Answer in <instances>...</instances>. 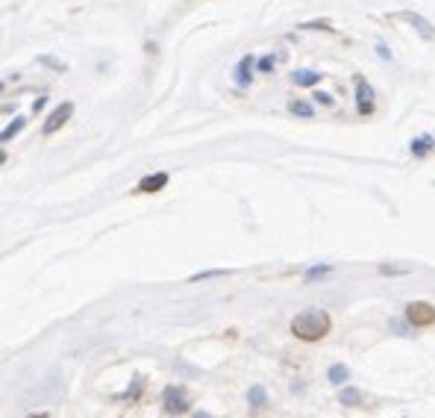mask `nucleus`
Listing matches in <instances>:
<instances>
[{
	"mask_svg": "<svg viewBox=\"0 0 435 418\" xmlns=\"http://www.w3.org/2000/svg\"><path fill=\"white\" fill-rule=\"evenodd\" d=\"M329 327H332V321H329V315L324 309H306V312L294 315V321H291V333L297 339H303V342L324 339L329 333Z\"/></svg>",
	"mask_w": 435,
	"mask_h": 418,
	"instance_id": "1",
	"label": "nucleus"
},
{
	"mask_svg": "<svg viewBox=\"0 0 435 418\" xmlns=\"http://www.w3.org/2000/svg\"><path fill=\"white\" fill-rule=\"evenodd\" d=\"M406 319H409L412 324H417V327H427V324L435 321V307L424 304V300H415V304L406 307Z\"/></svg>",
	"mask_w": 435,
	"mask_h": 418,
	"instance_id": "2",
	"label": "nucleus"
},
{
	"mask_svg": "<svg viewBox=\"0 0 435 418\" xmlns=\"http://www.w3.org/2000/svg\"><path fill=\"white\" fill-rule=\"evenodd\" d=\"M353 86H356L359 112H362V115H371V112H374V89H371V82L362 80V77H353Z\"/></svg>",
	"mask_w": 435,
	"mask_h": 418,
	"instance_id": "3",
	"label": "nucleus"
},
{
	"mask_svg": "<svg viewBox=\"0 0 435 418\" xmlns=\"http://www.w3.org/2000/svg\"><path fill=\"white\" fill-rule=\"evenodd\" d=\"M74 115V104H68V100H65V104H59L53 112L47 115V121H44V136H50V133H56L65 121H68Z\"/></svg>",
	"mask_w": 435,
	"mask_h": 418,
	"instance_id": "4",
	"label": "nucleus"
},
{
	"mask_svg": "<svg viewBox=\"0 0 435 418\" xmlns=\"http://www.w3.org/2000/svg\"><path fill=\"white\" fill-rule=\"evenodd\" d=\"M165 407H168V412H179V410H186L189 407V400H186V392L171 386V389H165Z\"/></svg>",
	"mask_w": 435,
	"mask_h": 418,
	"instance_id": "5",
	"label": "nucleus"
},
{
	"mask_svg": "<svg viewBox=\"0 0 435 418\" xmlns=\"http://www.w3.org/2000/svg\"><path fill=\"white\" fill-rule=\"evenodd\" d=\"M168 186V174H150V177H144L141 183H139V192L141 195H153V192H159V189H165Z\"/></svg>",
	"mask_w": 435,
	"mask_h": 418,
	"instance_id": "6",
	"label": "nucleus"
},
{
	"mask_svg": "<svg viewBox=\"0 0 435 418\" xmlns=\"http://www.w3.org/2000/svg\"><path fill=\"white\" fill-rule=\"evenodd\" d=\"M406 21H409V24H412V27H415L417 32H421V36H424V39H435V30H432V24H429L427 18H421V15H415V12H409V15H406Z\"/></svg>",
	"mask_w": 435,
	"mask_h": 418,
	"instance_id": "7",
	"label": "nucleus"
},
{
	"mask_svg": "<svg viewBox=\"0 0 435 418\" xmlns=\"http://www.w3.org/2000/svg\"><path fill=\"white\" fill-rule=\"evenodd\" d=\"M24 127H27V121H24V118H15V124H9L4 133H0V142H4V145H6V142H12V139L18 136V133H21Z\"/></svg>",
	"mask_w": 435,
	"mask_h": 418,
	"instance_id": "8",
	"label": "nucleus"
},
{
	"mask_svg": "<svg viewBox=\"0 0 435 418\" xmlns=\"http://www.w3.org/2000/svg\"><path fill=\"white\" fill-rule=\"evenodd\" d=\"M250 65H253V59H250V56H244V59L239 62V71H236V82H239V86L250 82Z\"/></svg>",
	"mask_w": 435,
	"mask_h": 418,
	"instance_id": "9",
	"label": "nucleus"
},
{
	"mask_svg": "<svg viewBox=\"0 0 435 418\" xmlns=\"http://www.w3.org/2000/svg\"><path fill=\"white\" fill-rule=\"evenodd\" d=\"M317 80H321V74H317V71H297V74H294V82H297V86H315Z\"/></svg>",
	"mask_w": 435,
	"mask_h": 418,
	"instance_id": "10",
	"label": "nucleus"
},
{
	"mask_svg": "<svg viewBox=\"0 0 435 418\" xmlns=\"http://www.w3.org/2000/svg\"><path fill=\"white\" fill-rule=\"evenodd\" d=\"M347 369H344V365H329V371H327V377H329V383H336V386H339V383H344L347 380Z\"/></svg>",
	"mask_w": 435,
	"mask_h": 418,
	"instance_id": "11",
	"label": "nucleus"
},
{
	"mask_svg": "<svg viewBox=\"0 0 435 418\" xmlns=\"http://www.w3.org/2000/svg\"><path fill=\"white\" fill-rule=\"evenodd\" d=\"M291 112L300 115V118H312V115H315V109L306 104V100H291Z\"/></svg>",
	"mask_w": 435,
	"mask_h": 418,
	"instance_id": "12",
	"label": "nucleus"
},
{
	"mask_svg": "<svg viewBox=\"0 0 435 418\" xmlns=\"http://www.w3.org/2000/svg\"><path fill=\"white\" fill-rule=\"evenodd\" d=\"M429 147H432V139H429V136H421V139L412 142V154H415V156H427Z\"/></svg>",
	"mask_w": 435,
	"mask_h": 418,
	"instance_id": "13",
	"label": "nucleus"
},
{
	"mask_svg": "<svg viewBox=\"0 0 435 418\" xmlns=\"http://www.w3.org/2000/svg\"><path fill=\"white\" fill-rule=\"evenodd\" d=\"M359 400H362L359 389H344V392H341V404H347V407H356Z\"/></svg>",
	"mask_w": 435,
	"mask_h": 418,
	"instance_id": "14",
	"label": "nucleus"
},
{
	"mask_svg": "<svg viewBox=\"0 0 435 418\" xmlns=\"http://www.w3.org/2000/svg\"><path fill=\"white\" fill-rule=\"evenodd\" d=\"M247 400H250L253 407H262V404H265V389H262V386H253V389L247 392Z\"/></svg>",
	"mask_w": 435,
	"mask_h": 418,
	"instance_id": "15",
	"label": "nucleus"
},
{
	"mask_svg": "<svg viewBox=\"0 0 435 418\" xmlns=\"http://www.w3.org/2000/svg\"><path fill=\"white\" fill-rule=\"evenodd\" d=\"M274 68V56H262L259 59V71H271Z\"/></svg>",
	"mask_w": 435,
	"mask_h": 418,
	"instance_id": "16",
	"label": "nucleus"
},
{
	"mask_svg": "<svg viewBox=\"0 0 435 418\" xmlns=\"http://www.w3.org/2000/svg\"><path fill=\"white\" fill-rule=\"evenodd\" d=\"M317 100H321L324 106H332V97H329V94H317Z\"/></svg>",
	"mask_w": 435,
	"mask_h": 418,
	"instance_id": "17",
	"label": "nucleus"
},
{
	"mask_svg": "<svg viewBox=\"0 0 435 418\" xmlns=\"http://www.w3.org/2000/svg\"><path fill=\"white\" fill-rule=\"evenodd\" d=\"M44 104H47V97H39V100H36V104H32V109H36V112H39V109H42Z\"/></svg>",
	"mask_w": 435,
	"mask_h": 418,
	"instance_id": "18",
	"label": "nucleus"
},
{
	"mask_svg": "<svg viewBox=\"0 0 435 418\" xmlns=\"http://www.w3.org/2000/svg\"><path fill=\"white\" fill-rule=\"evenodd\" d=\"M194 418H212V415H206V412H197V415H194Z\"/></svg>",
	"mask_w": 435,
	"mask_h": 418,
	"instance_id": "19",
	"label": "nucleus"
},
{
	"mask_svg": "<svg viewBox=\"0 0 435 418\" xmlns=\"http://www.w3.org/2000/svg\"><path fill=\"white\" fill-rule=\"evenodd\" d=\"M39 418H47V415H39Z\"/></svg>",
	"mask_w": 435,
	"mask_h": 418,
	"instance_id": "20",
	"label": "nucleus"
}]
</instances>
